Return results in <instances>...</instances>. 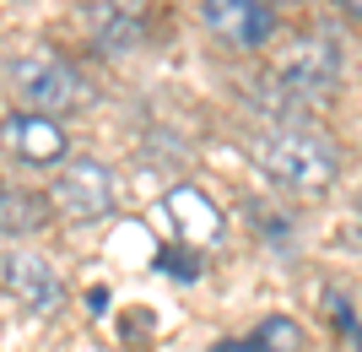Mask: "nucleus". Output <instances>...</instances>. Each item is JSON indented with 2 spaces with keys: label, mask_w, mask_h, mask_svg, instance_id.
I'll return each instance as SVG.
<instances>
[{
  "label": "nucleus",
  "mask_w": 362,
  "mask_h": 352,
  "mask_svg": "<svg viewBox=\"0 0 362 352\" xmlns=\"http://www.w3.org/2000/svg\"><path fill=\"white\" fill-rule=\"evenodd\" d=\"M249 152L265 174H271L281 190H298V195H325L335 179H341V152L335 141L314 125H276V130H259L249 141Z\"/></svg>",
  "instance_id": "nucleus-1"
},
{
  "label": "nucleus",
  "mask_w": 362,
  "mask_h": 352,
  "mask_svg": "<svg viewBox=\"0 0 362 352\" xmlns=\"http://www.w3.org/2000/svg\"><path fill=\"white\" fill-rule=\"evenodd\" d=\"M11 87L22 92L28 114H44V120H54V114H76V108L87 103V81H81V71H76L71 60H60V55H49V49H33V55L11 60Z\"/></svg>",
  "instance_id": "nucleus-2"
},
{
  "label": "nucleus",
  "mask_w": 362,
  "mask_h": 352,
  "mask_svg": "<svg viewBox=\"0 0 362 352\" xmlns=\"http://www.w3.org/2000/svg\"><path fill=\"white\" fill-rule=\"evenodd\" d=\"M341 71H346V55H341L330 38H303L287 60H281V71H276V81H281V103L298 108V103L330 98V87L341 81Z\"/></svg>",
  "instance_id": "nucleus-3"
},
{
  "label": "nucleus",
  "mask_w": 362,
  "mask_h": 352,
  "mask_svg": "<svg viewBox=\"0 0 362 352\" xmlns=\"http://www.w3.org/2000/svg\"><path fill=\"white\" fill-rule=\"evenodd\" d=\"M81 28L103 55H130L157 33V0H87Z\"/></svg>",
  "instance_id": "nucleus-4"
},
{
  "label": "nucleus",
  "mask_w": 362,
  "mask_h": 352,
  "mask_svg": "<svg viewBox=\"0 0 362 352\" xmlns=\"http://www.w3.org/2000/svg\"><path fill=\"white\" fill-rule=\"evenodd\" d=\"M49 206H60L76 222H98V217L114 212V179H108V169L98 157H81V163H71L54 179V200Z\"/></svg>",
  "instance_id": "nucleus-5"
},
{
  "label": "nucleus",
  "mask_w": 362,
  "mask_h": 352,
  "mask_svg": "<svg viewBox=\"0 0 362 352\" xmlns=\"http://www.w3.org/2000/svg\"><path fill=\"white\" fill-rule=\"evenodd\" d=\"M200 16L233 49H265L276 33V11L265 0H200Z\"/></svg>",
  "instance_id": "nucleus-6"
},
{
  "label": "nucleus",
  "mask_w": 362,
  "mask_h": 352,
  "mask_svg": "<svg viewBox=\"0 0 362 352\" xmlns=\"http://www.w3.org/2000/svg\"><path fill=\"white\" fill-rule=\"evenodd\" d=\"M0 288L11 293L22 309H33V314H44V309H54L65 298L60 271H54L44 255H28V249H11V255L0 261Z\"/></svg>",
  "instance_id": "nucleus-7"
},
{
  "label": "nucleus",
  "mask_w": 362,
  "mask_h": 352,
  "mask_svg": "<svg viewBox=\"0 0 362 352\" xmlns=\"http://www.w3.org/2000/svg\"><path fill=\"white\" fill-rule=\"evenodd\" d=\"M163 217H168V228H173V239L179 244H189V249H200V244H216L222 239V206H216L211 195H200L195 184H173L163 195Z\"/></svg>",
  "instance_id": "nucleus-8"
},
{
  "label": "nucleus",
  "mask_w": 362,
  "mask_h": 352,
  "mask_svg": "<svg viewBox=\"0 0 362 352\" xmlns=\"http://www.w3.org/2000/svg\"><path fill=\"white\" fill-rule=\"evenodd\" d=\"M0 147L16 157V163H60L65 157V130L44 114H11V120L0 125Z\"/></svg>",
  "instance_id": "nucleus-9"
},
{
  "label": "nucleus",
  "mask_w": 362,
  "mask_h": 352,
  "mask_svg": "<svg viewBox=\"0 0 362 352\" xmlns=\"http://www.w3.org/2000/svg\"><path fill=\"white\" fill-rule=\"evenodd\" d=\"M49 222V200L33 190H11L0 184V239H28Z\"/></svg>",
  "instance_id": "nucleus-10"
},
{
  "label": "nucleus",
  "mask_w": 362,
  "mask_h": 352,
  "mask_svg": "<svg viewBox=\"0 0 362 352\" xmlns=\"http://www.w3.org/2000/svg\"><path fill=\"white\" fill-rule=\"evenodd\" d=\"M249 341H255L259 352H303V331H298V320H287V314L259 320V331Z\"/></svg>",
  "instance_id": "nucleus-11"
},
{
  "label": "nucleus",
  "mask_w": 362,
  "mask_h": 352,
  "mask_svg": "<svg viewBox=\"0 0 362 352\" xmlns=\"http://www.w3.org/2000/svg\"><path fill=\"white\" fill-rule=\"evenodd\" d=\"M157 271L179 276V282H195L200 266H195V255H189V249H163V255H157Z\"/></svg>",
  "instance_id": "nucleus-12"
},
{
  "label": "nucleus",
  "mask_w": 362,
  "mask_h": 352,
  "mask_svg": "<svg viewBox=\"0 0 362 352\" xmlns=\"http://www.w3.org/2000/svg\"><path fill=\"white\" fill-rule=\"evenodd\" d=\"M259 233H265V239H276V244H287V228H281V222H287V217H276V212H265V206H259Z\"/></svg>",
  "instance_id": "nucleus-13"
},
{
  "label": "nucleus",
  "mask_w": 362,
  "mask_h": 352,
  "mask_svg": "<svg viewBox=\"0 0 362 352\" xmlns=\"http://www.w3.org/2000/svg\"><path fill=\"white\" fill-rule=\"evenodd\" d=\"M335 325H341V336H357V314H351V298H341V304H335Z\"/></svg>",
  "instance_id": "nucleus-14"
},
{
  "label": "nucleus",
  "mask_w": 362,
  "mask_h": 352,
  "mask_svg": "<svg viewBox=\"0 0 362 352\" xmlns=\"http://www.w3.org/2000/svg\"><path fill=\"white\" fill-rule=\"evenodd\" d=\"M211 352H259V347H255V341H216Z\"/></svg>",
  "instance_id": "nucleus-15"
},
{
  "label": "nucleus",
  "mask_w": 362,
  "mask_h": 352,
  "mask_svg": "<svg viewBox=\"0 0 362 352\" xmlns=\"http://www.w3.org/2000/svg\"><path fill=\"white\" fill-rule=\"evenodd\" d=\"M341 11H346V16H351V22H357V0H341Z\"/></svg>",
  "instance_id": "nucleus-16"
}]
</instances>
